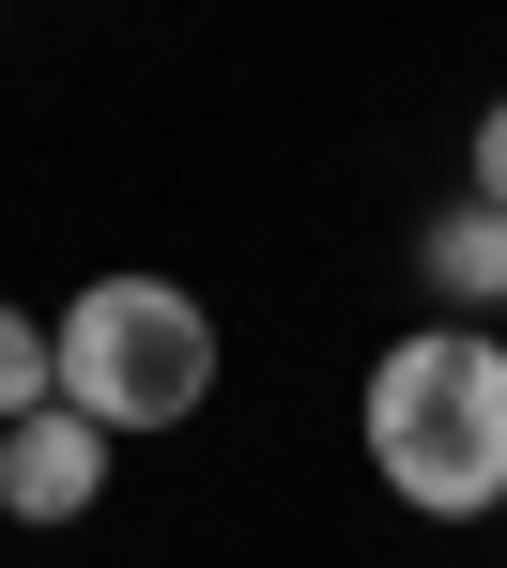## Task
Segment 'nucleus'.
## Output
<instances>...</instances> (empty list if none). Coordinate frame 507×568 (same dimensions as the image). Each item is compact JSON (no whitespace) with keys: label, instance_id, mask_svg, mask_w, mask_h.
<instances>
[{"label":"nucleus","instance_id":"nucleus-4","mask_svg":"<svg viewBox=\"0 0 507 568\" xmlns=\"http://www.w3.org/2000/svg\"><path fill=\"white\" fill-rule=\"evenodd\" d=\"M415 277H430L446 323H493V307H507V215H493V200H446V215L415 231Z\"/></svg>","mask_w":507,"mask_h":568},{"label":"nucleus","instance_id":"nucleus-6","mask_svg":"<svg viewBox=\"0 0 507 568\" xmlns=\"http://www.w3.org/2000/svg\"><path fill=\"white\" fill-rule=\"evenodd\" d=\"M477 200H493V215H507V93L477 108Z\"/></svg>","mask_w":507,"mask_h":568},{"label":"nucleus","instance_id":"nucleus-2","mask_svg":"<svg viewBox=\"0 0 507 568\" xmlns=\"http://www.w3.org/2000/svg\"><path fill=\"white\" fill-rule=\"evenodd\" d=\"M47 399L93 415L108 446L185 430V415L215 399V307L185 277H93L62 323H47Z\"/></svg>","mask_w":507,"mask_h":568},{"label":"nucleus","instance_id":"nucleus-3","mask_svg":"<svg viewBox=\"0 0 507 568\" xmlns=\"http://www.w3.org/2000/svg\"><path fill=\"white\" fill-rule=\"evenodd\" d=\"M78 507H108V430L47 399L0 430V523H78Z\"/></svg>","mask_w":507,"mask_h":568},{"label":"nucleus","instance_id":"nucleus-1","mask_svg":"<svg viewBox=\"0 0 507 568\" xmlns=\"http://www.w3.org/2000/svg\"><path fill=\"white\" fill-rule=\"evenodd\" d=\"M369 476L415 523L507 507V338L493 323H415L369 369Z\"/></svg>","mask_w":507,"mask_h":568},{"label":"nucleus","instance_id":"nucleus-5","mask_svg":"<svg viewBox=\"0 0 507 568\" xmlns=\"http://www.w3.org/2000/svg\"><path fill=\"white\" fill-rule=\"evenodd\" d=\"M16 415H47V323L31 307H0V430Z\"/></svg>","mask_w":507,"mask_h":568}]
</instances>
